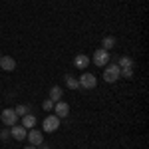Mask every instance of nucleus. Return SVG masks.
Listing matches in <instances>:
<instances>
[{
	"mask_svg": "<svg viewBox=\"0 0 149 149\" xmlns=\"http://www.w3.org/2000/svg\"><path fill=\"white\" fill-rule=\"evenodd\" d=\"M119 66L117 64H107L105 66V70H103V80L107 81V84H113V81H117L121 76H119Z\"/></svg>",
	"mask_w": 149,
	"mask_h": 149,
	"instance_id": "obj_1",
	"label": "nucleus"
},
{
	"mask_svg": "<svg viewBox=\"0 0 149 149\" xmlns=\"http://www.w3.org/2000/svg\"><path fill=\"white\" fill-rule=\"evenodd\" d=\"M92 62L97 66V68H105V66L109 64V52H107V50H103V48L95 50V52H93Z\"/></svg>",
	"mask_w": 149,
	"mask_h": 149,
	"instance_id": "obj_2",
	"label": "nucleus"
},
{
	"mask_svg": "<svg viewBox=\"0 0 149 149\" xmlns=\"http://www.w3.org/2000/svg\"><path fill=\"white\" fill-rule=\"evenodd\" d=\"M81 90H93L95 86H97V78L93 76V74H88V72H84L80 76V80H78Z\"/></svg>",
	"mask_w": 149,
	"mask_h": 149,
	"instance_id": "obj_3",
	"label": "nucleus"
},
{
	"mask_svg": "<svg viewBox=\"0 0 149 149\" xmlns=\"http://www.w3.org/2000/svg\"><path fill=\"white\" fill-rule=\"evenodd\" d=\"M0 119H2V123H4L6 127H12V125H16V123H18V115H16V111H14V109H10V107L2 109Z\"/></svg>",
	"mask_w": 149,
	"mask_h": 149,
	"instance_id": "obj_4",
	"label": "nucleus"
},
{
	"mask_svg": "<svg viewBox=\"0 0 149 149\" xmlns=\"http://www.w3.org/2000/svg\"><path fill=\"white\" fill-rule=\"evenodd\" d=\"M58 127H60V117L58 115H48L46 119L42 121V131L44 133H52V131H56Z\"/></svg>",
	"mask_w": 149,
	"mask_h": 149,
	"instance_id": "obj_5",
	"label": "nucleus"
},
{
	"mask_svg": "<svg viewBox=\"0 0 149 149\" xmlns=\"http://www.w3.org/2000/svg\"><path fill=\"white\" fill-rule=\"evenodd\" d=\"M26 139L30 141V145H34V147H40L42 143H44V135H42V131L40 129H28V133H26Z\"/></svg>",
	"mask_w": 149,
	"mask_h": 149,
	"instance_id": "obj_6",
	"label": "nucleus"
},
{
	"mask_svg": "<svg viewBox=\"0 0 149 149\" xmlns=\"http://www.w3.org/2000/svg\"><path fill=\"white\" fill-rule=\"evenodd\" d=\"M54 111H56L54 115H58L60 119H62V117H68V115H70V105L66 102H62V100H60V102L54 103Z\"/></svg>",
	"mask_w": 149,
	"mask_h": 149,
	"instance_id": "obj_7",
	"label": "nucleus"
},
{
	"mask_svg": "<svg viewBox=\"0 0 149 149\" xmlns=\"http://www.w3.org/2000/svg\"><path fill=\"white\" fill-rule=\"evenodd\" d=\"M10 135L16 139V141H24V139H26V127L18 125V123H16V125H12L10 127Z\"/></svg>",
	"mask_w": 149,
	"mask_h": 149,
	"instance_id": "obj_8",
	"label": "nucleus"
},
{
	"mask_svg": "<svg viewBox=\"0 0 149 149\" xmlns=\"http://www.w3.org/2000/svg\"><path fill=\"white\" fill-rule=\"evenodd\" d=\"M0 68L4 70V72H12V70L16 68V60L12 56H2L0 58Z\"/></svg>",
	"mask_w": 149,
	"mask_h": 149,
	"instance_id": "obj_9",
	"label": "nucleus"
},
{
	"mask_svg": "<svg viewBox=\"0 0 149 149\" xmlns=\"http://www.w3.org/2000/svg\"><path fill=\"white\" fill-rule=\"evenodd\" d=\"M74 66L78 70H86L90 66V58L86 56V54H78V56L74 58Z\"/></svg>",
	"mask_w": 149,
	"mask_h": 149,
	"instance_id": "obj_10",
	"label": "nucleus"
},
{
	"mask_svg": "<svg viewBox=\"0 0 149 149\" xmlns=\"http://www.w3.org/2000/svg\"><path fill=\"white\" fill-rule=\"evenodd\" d=\"M36 123H38L36 115H34V113H26V115L22 117V123H20V125H22V127H26V129H32V127H34Z\"/></svg>",
	"mask_w": 149,
	"mask_h": 149,
	"instance_id": "obj_11",
	"label": "nucleus"
},
{
	"mask_svg": "<svg viewBox=\"0 0 149 149\" xmlns=\"http://www.w3.org/2000/svg\"><path fill=\"white\" fill-rule=\"evenodd\" d=\"M62 95H64L62 88H60V86H54V88H50V95H48V100H52V102L56 103V102L62 100Z\"/></svg>",
	"mask_w": 149,
	"mask_h": 149,
	"instance_id": "obj_12",
	"label": "nucleus"
},
{
	"mask_svg": "<svg viewBox=\"0 0 149 149\" xmlns=\"http://www.w3.org/2000/svg\"><path fill=\"white\" fill-rule=\"evenodd\" d=\"M113 46H115V38H113V36H105V38L102 40V48H103V50L109 52Z\"/></svg>",
	"mask_w": 149,
	"mask_h": 149,
	"instance_id": "obj_13",
	"label": "nucleus"
},
{
	"mask_svg": "<svg viewBox=\"0 0 149 149\" xmlns=\"http://www.w3.org/2000/svg\"><path fill=\"white\" fill-rule=\"evenodd\" d=\"M117 66H119V70H123V68H133V60H131L129 56H123V58H119Z\"/></svg>",
	"mask_w": 149,
	"mask_h": 149,
	"instance_id": "obj_14",
	"label": "nucleus"
},
{
	"mask_svg": "<svg viewBox=\"0 0 149 149\" xmlns=\"http://www.w3.org/2000/svg\"><path fill=\"white\" fill-rule=\"evenodd\" d=\"M14 111H16L18 117H24L26 113H30V105H16V107H14Z\"/></svg>",
	"mask_w": 149,
	"mask_h": 149,
	"instance_id": "obj_15",
	"label": "nucleus"
},
{
	"mask_svg": "<svg viewBox=\"0 0 149 149\" xmlns=\"http://www.w3.org/2000/svg\"><path fill=\"white\" fill-rule=\"evenodd\" d=\"M66 86H68L70 90H78L80 88V84H78V80L74 76H66Z\"/></svg>",
	"mask_w": 149,
	"mask_h": 149,
	"instance_id": "obj_16",
	"label": "nucleus"
},
{
	"mask_svg": "<svg viewBox=\"0 0 149 149\" xmlns=\"http://www.w3.org/2000/svg\"><path fill=\"white\" fill-rule=\"evenodd\" d=\"M119 76H121V78H127V80H131V78H133V68H123L121 72H119Z\"/></svg>",
	"mask_w": 149,
	"mask_h": 149,
	"instance_id": "obj_17",
	"label": "nucleus"
},
{
	"mask_svg": "<svg viewBox=\"0 0 149 149\" xmlns=\"http://www.w3.org/2000/svg\"><path fill=\"white\" fill-rule=\"evenodd\" d=\"M42 109H44V111H52V109H54V102H52V100H46V102L42 103Z\"/></svg>",
	"mask_w": 149,
	"mask_h": 149,
	"instance_id": "obj_18",
	"label": "nucleus"
},
{
	"mask_svg": "<svg viewBox=\"0 0 149 149\" xmlns=\"http://www.w3.org/2000/svg\"><path fill=\"white\" fill-rule=\"evenodd\" d=\"M0 139H4V141H8V139H10V127H6V129H2V131H0Z\"/></svg>",
	"mask_w": 149,
	"mask_h": 149,
	"instance_id": "obj_19",
	"label": "nucleus"
},
{
	"mask_svg": "<svg viewBox=\"0 0 149 149\" xmlns=\"http://www.w3.org/2000/svg\"><path fill=\"white\" fill-rule=\"evenodd\" d=\"M40 149H50V147H48L46 143H42V145H40Z\"/></svg>",
	"mask_w": 149,
	"mask_h": 149,
	"instance_id": "obj_20",
	"label": "nucleus"
},
{
	"mask_svg": "<svg viewBox=\"0 0 149 149\" xmlns=\"http://www.w3.org/2000/svg\"><path fill=\"white\" fill-rule=\"evenodd\" d=\"M24 149H38V147H34V145H26Z\"/></svg>",
	"mask_w": 149,
	"mask_h": 149,
	"instance_id": "obj_21",
	"label": "nucleus"
},
{
	"mask_svg": "<svg viewBox=\"0 0 149 149\" xmlns=\"http://www.w3.org/2000/svg\"><path fill=\"white\" fill-rule=\"evenodd\" d=\"M0 58H2V54H0Z\"/></svg>",
	"mask_w": 149,
	"mask_h": 149,
	"instance_id": "obj_22",
	"label": "nucleus"
}]
</instances>
